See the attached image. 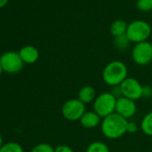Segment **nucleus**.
I'll list each match as a JSON object with an SVG mask.
<instances>
[{
  "label": "nucleus",
  "mask_w": 152,
  "mask_h": 152,
  "mask_svg": "<svg viewBox=\"0 0 152 152\" xmlns=\"http://www.w3.org/2000/svg\"><path fill=\"white\" fill-rule=\"evenodd\" d=\"M128 120L115 112L102 119L100 126L103 135L109 140H115L123 137L127 132Z\"/></svg>",
  "instance_id": "obj_1"
},
{
  "label": "nucleus",
  "mask_w": 152,
  "mask_h": 152,
  "mask_svg": "<svg viewBox=\"0 0 152 152\" xmlns=\"http://www.w3.org/2000/svg\"><path fill=\"white\" fill-rule=\"evenodd\" d=\"M128 78L127 65L122 61H112L103 69L102 79L104 83L110 86H120Z\"/></svg>",
  "instance_id": "obj_2"
},
{
  "label": "nucleus",
  "mask_w": 152,
  "mask_h": 152,
  "mask_svg": "<svg viewBox=\"0 0 152 152\" xmlns=\"http://www.w3.org/2000/svg\"><path fill=\"white\" fill-rule=\"evenodd\" d=\"M151 26L145 21L135 20L128 24L126 36L131 42L135 44L147 41L151 35Z\"/></svg>",
  "instance_id": "obj_3"
},
{
  "label": "nucleus",
  "mask_w": 152,
  "mask_h": 152,
  "mask_svg": "<svg viewBox=\"0 0 152 152\" xmlns=\"http://www.w3.org/2000/svg\"><path fill=\"white\" fill-rule=\"evenodd\" d=\"M117 99L110 92H103L97 96L93 102V111L102 119L115 112Z\"/></svg>",
  "instance_id": "obj_4"
},
{
  "label": "nucleus",
  "mask_w": 152,
  "mask_h": 152,
  "mask_svg": "<svg viewBox=\"0 0 152 152\" xmlns=\"http://www.w3.org/2000/svg\"><path fill=\"white\" fill-rule=\"evenodd\" d=\"M0 64L3 71L8 74H16L20 72L25 64L19 53L15 51H7L2 54L0 56Z\"/></svg>",
  "instance_id": "obj_5"
},
{
  "label": "nucleus",
  "mask_w": 152,
  "mask_h": 152,
  "mask_svg": "<svg viewBox=\"0 0 152 152\" xmlns=\"http://www.w3.org/2000/svg\"><path fill=\"white\" fill-rule=\"evenodd\" d=\"M61 112L62 115L68 121H80L86 112L85 104L78 99H71L64 103Z\"/></svg>",
  "instance_id": "obj_6"
},
{
  "label": "nucleus",
  "mask_w": 152,
  "mask_h": 152,
  "mask_svg": "<svg viewBox=\"0 0 152 152\" xmlns=\"http://www.w3.org/2000/svg\"><path fill=\"white\" fill-rule=\"evenodd\" d=\"M132 58L138 65L148 64L152 61V44L148 41L135 44L132 49Z\"/></svg>",
  "instance_id": "obj_7"
},
{
  "label": "nucleus",
  "mask_w": 152,
  "mask_h": 152,
  "mask_svg": "<svg viewBox=\"0 0 152 152\" xmlns=\"http://www.w3.org/2000/svg\"><path fill=\"white\" fill-rule=\"evenodd\" d=\"M122 96L128 98L132 100H138L142 98L143 85L132 77H128L124 82L120 85Z\"/></svg>",
  "instance_id": "obj_8"
},
{
  "label": "nucleus",
  "mask_w": 152,
  "mask_h": 152,
  "mask_svg": "<svg viewBox=\"0 0 152 152\" xmlns=\"http://www.w3.org/2000/svg\"><path fill=\"white\" fill-rule=\"evenodd\" d=\"M137 112V106L134 100L125 97L117 99L115 105V113L125 119L132 118Z\"/></svg>",
  "instance_id": "obj_9"
},
{
  "label": "nucleus",
  "mask_w": 152,
  "mask_h": 152,
  "mask_svg": "<svg viewBox=\"0 0 152 152\" xmlns=\"http://www.w3.org/2000/svg\"><path fill=\"white\" fill-rule=\"evenodd\" d=\"M18 53L23 63L27 64H31L36 63L39 57V52L38 48L31 45H27L23 47Z\"/></svg>",
  "instance_id": "obj_10"
},
{
  "label": "nucleus",
  "mask_w": 152,
  "mask_h": 152,
  "mask_svg": "<svg viewBox=\"0 0 152 152\" xmlns=\"http://www.w3.org/2000/svg\"><path fill=\"white\" fill-rule=\"evenodd\" d=\"M102 118L94 111H86L84 115L80 119V124L83 127L86 129L96 128L100 125Z\"/></svg>",
  "instance_id": "obj_11"
},
{
  "label": "nucleus",
  "mask_w": 152,
  "mask_h": 152,
  "mask_svg": "<svg viewBox=\"0 0 152 152\" xmlns=\"http://www.w3.org/2000/svg\"><path fill=\"white\" fill-rule=\"evenodd\" d=\"M97 98V93L95 89L91 85L83 86L78 92L77 99L82 101L83 104H90L94 102L95 99Z\"/></svg>",
  "instance_id": "obj_12"
},
{
  "label": "nucleus",
  "mask_w": 152,
  "mask_h": 152,
  "mask_svg": "<svg viewBox=\"0 0 152 152\" xmlns=\"http://www.w3.org/2000/svg\"><path fill=\"white\" fill-rule=\"evenodd\" d=\"M127 28H128V24L124 21L116 20L110 25L109 31H110V33L112 34V36H114V38H115V37H119V36L126 34Z\"/></svg>",
  "instance_id": "obj_13"
},
{
  "label": "nucleus",
  "mask_w": 152,
  "mask_h": 152,
  "mask_svg": "<svg viewBox=\"0 0 152 152\" xmlns=\"http://www.w3.org/2000/svg\"><path fill=\"white\" fill-rule=\"evenodd\" d=\"M140 130L148 136H152V111L144 115L140 122Z\"/></svg>",
  "instance_id": "obj_14"
},
{
  "label": "nucleus",
  "mask_w": 152,
  "mask_h": 152,
  "mask_svg": "<svg viewBox=\"0 0 152 152\" xmlns=\"http://www.w3.org/2000/svg\"><path fill=\"white\" fill-rule=\"evenodd\" d=\"M86 152H110V149L105 142L97 140L89 144Z\"/></svg>",
  "instance_id": "obj_15"
},
{
  "label": "nucleus",
  "mask_w": 152,
  "mask_h": 152,
  "mask_svg": "<svg viewBox=\"0 0 152 152\" xmlns=\"http://www.w3.org/2000/svg\"><path fill=\"white\" fill-rule=\"evenodd\" d=\"M130 43H131V41L127 38L126 34L122 35V36H119V37H115L114 39V45L120 51L126 50L128 48Z\"/></svg>",
  "instance_id": "obj_16"
},
{
  "label": "nucleus",
  "mask_w": 152,
  "mask_h": 152,
  "mask_svg": "<svg viewBox=\"0 0 152 152\" xmlns=\"http://www.w3.org/2000/svg\"><path fill=\"white\" fill-rule=\"evenodd\" d=\"M0 152H24L21 144L15 141H10L4 143L2 148H0Z\"/></svg>",
  "instance_id": "obj_17"
},
{
  "label": "nucleus",
  "mask_w": 152,
  "mask_h": 152,
  "mask_svg": "<svg viewBox=\"0 0 152 152\" xmlns=\"http://www.w3.org/2000/svg\"><path fill=\"white\" fill-rule=\"evenodd\" d=\"M30 152H55V148L48 143L43 142L34 146Z\"/></svg>",
  "instance_id": "obj_18"
},
{
  "label": "nucleus",
  "mask_w": 152,
  "mask_h": 152,
  "mask_svg": "<svg viewBox=\"0 0 152 152\" xmlns=\"http://www.w3.org/2000/svg\"><path fill=\"white\" fill-rule=\"evenodd\" d=\"M137 8L142 12H149L152 10V0H137Z\"/></svg>",
  "instance_id": "obj_19"
},
{
  "label": "nucleus",
  "mask_w": 152,
  "mask_h": 152,
  "mask_svg": "<svg viewBox=\"0 0 152 152\" xmlns=\"http://www.w3.org/2000/svg\"><path fill=\"white\" fill-rule=\"evenodd\" d=\"M55 152H74L73 149L67 145H58L55 148Z\"/></svg>",
  "instance_id": "obj_20"
},
{
  "label": "nucleus",
  "mask_w": 152,
  "mask_h": 152,
  "mask_svg": "<svg viewBox=\"0 0 152 152\" xmlns=\"http://www.w3.org/2000/svg\"><path fill=\"white\" fill-rule=\"evenodd\" d=\"M152 97V88L148 85L143 86V91H142V98L144 99H150Z\"/></svg>",
  "instance_id": "obj_21"
},
{
  "label": "nucleus",
  "mask_w": 152,
  "mask_h": 152,
  "mask_svg": "<svg viewBox=\"0 0 152 152\" xmlns=\"http://www.w3.org/2000/svg\"><path fill=\"white\" fill-rule=\"evenodd\" d=\"M110 93H111L113 96H115L116 99H119V98L123 97V96H122V91H121V88H120V86H115V87H112Z\"/></svg>",
  "instance_id": "obj_22"
},
{
  "label": "nucleus",
  "mask_w": 152,
  "mask_h": 152,
  "mask_svg": "<svg viewBox=\"0 0 152 152\" xmlns=\"http://www.w3.org/2000/svg\"><path fill=\"white\" fill-rule=\"evenodd\" d=\"M137 131H138V125L134 122H128L127 132H129V133H135Z\"/></svg>",
  "instance_id": "obj_23"
},
{
  "label": "nucleus",
  "mask_w": 152,
  "mask_h": 152,
  "mask_svg": "<svg viewBox=\"0 0 152 152\" xmlns=\"http://www.w3.org/2000/svg\"><path fill=\"white\" fill-rule=\"evenodd\" d=\"M9 2V0H0V8L5 7Z\"/></svg>",
  "instance_id": "obj_24"
},
{
  "label": "nucleus",
  "mask_w": 152,
  "mask_h": 152,
  "mask_svg": "<svg viewBox=\"0 0 152 152\" xmlns=\"http://www.w3.org/2000/svg\"><path fill=\"white\" fill-rule=\"evenodd\" d=\"M4 145V140H3V137L1 135V133H0V148H2V146Z\"/></svg>",
  "instance_id": "obj_25"
},
{
  "label": "nucleus",
  "mask_w": 152,
  "mask_h": 152,
  "mask_svg": "<svg viewBox=\"0 0 152 152\" xmlns=\"http://www.w3.org/2000/svg\"><path fill=\"white\" fill-rule=\"evenodd\" d=\"M3 72H4V71H3V68H2V66H1V64H0V75H1Z\"/></svg>",
  "instance_id": "obj_26"
}]
</instances>
